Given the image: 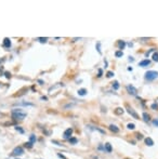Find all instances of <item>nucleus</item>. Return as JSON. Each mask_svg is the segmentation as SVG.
Here are the masks:
<instances>
[{
    "instance_id": "obj_1",
    "label": "nucleus",
    "mask_w": 158,
    "mask_h": 159,
    "mask_svg": "<svg viewBox=\"0 0 158 159\" xmlns=\"http://www.w3.org/2000/svg\"><path fill=\"white\" fill-rule=\"evenodd\" d=\"M11 114H12V118L14 119V120H23V119L27 116L26 113L23 112L22 109H17V108L13 109L12 112H11Z\"/></svg>"
},
{
    "instance_id": "obj_2",
    "label": "nucleus",
    "mask_w": 158,
    "mask_h": 159,
    "mask_svg": "<svg viewBox=\"0 0 158 159\" xmlns=\"http://www.w3.org/2000/svg\"><path fill=\"white\" fill-rule=\"evenodd\" d=\"M156 78H158V71L156 70H148L146 71L145 74V79L148 80V81H153Z\"/></svg>"
},
{
    "instance_id": "obj_3",
    "label": "nucleus",
    "mask_w": 158,
    "mask_h": 159,
    "mask_svg": "<svg viewBox=\"0 0 158 159\" xmlns=\"http://www.w3.org/2000/svg\"><path fill=\"white\" fill-rule=\"evenodd\" d=\"M23 154H24V149H23V147L17 146L12 151L11 156H12V157H18V156H22Z\"/></svg>"
},
{
    "instance_id": "obj_4",
    "label": "nucleus",
    "mask_w": 158,
    "mask_h": 159,
    "mask_svg": "<svg viewBox=\"0 0 158 159\" xmlns=\"http://www.w3.org/2000/svg\"><path fill=\"white\" fill-rule=\"evenodd\" d=\"M71 134H73V129L71 128H68L64 131V134H63V137L66 140H69L71 137Z\"/></svg>"
},
{
    "instance_id": "obj_5",
    "label": "nucleus",
    "mask_w": 158,
    "mask_h": 159,
    "mask_svg": "<svg viewBox=\"0 0 158 159\" xmlns=\"http://www.w3.org/2000/svg\"><path fill=\"white\" fill-rule=\"evenodd\" d=\"M127 90L130 94H132V95H136V94H138V90H136V88L134 86H132V84L127 86Z\"/></svg>"
},
{
    "instance_id": "obj_6",
    "label": "nucleus",
    "mask_w": 158,
    "mask_h": 159,
    "mask_svg": "<svg viewBox=\"0 0 158 159\" xmlns=\"http://www.w3.org/2000/svg\"><path fill=\"white\" fill-rule=\"evenodd\" d=\"M128 113H129L130 115H131L132 117H133L134 119H140V117H139V115H138V113L135 112V110L133 109V108H131V107H129V106H128Z\"/></svg>"
},
{
    "instance_id": "obj_7",
    "label": "nucleus",
    "mask_w": 158,
    "mask_h": 159,
    "mask_svg": "<svg viewBox=\"0 0 158 159\" xmlns=\"http://www.w3.org/2000/svg\"><path fill=\"white\" fill-rule=\"evenodd\" d=\"M2 45H3L4 48H10V47H11V41H10V39H9V38H4Z\"/></svg>"
},
{
    "instance_id": "obj_8",
    "label": "nucleus",
    "mask_w": 158,
    "mask_h": 159,
    "mask_svg": "<svg viewBox=\"0 0 158 159\" xmlns=\"http://www.w3.org/2000/svg\"><path fill=\"white\" fill-rule=\"evenodd\" d=\"M150 64V60H143V61H141L140 63H139V65L142 66V67H146V66H148Z\"/></svg>"
},
{
    "instance_id": "obj_9",
    "label": "nucleus",
    "mask_w": 158,
    "mask_h": 159,
    "mask_svg": "<svg viewBox=\"0 0 158 159\" xmlns=\"http://www.w3.org/2000/svg\"><path fill=\"white\" fill-rule=\"evenodd\" d=\"M14 105L15 106H34L32 103H29V102H20V103H15Z\"/></svg>"
},
{
    "instance_id": "obj_10",
    "label": "nucleus",
    "mask_w": 158,
    "mask_h": 159,
    "mask_svg": "<svg viewBox=\"0 0 158 159\" xmlns=\"http://www.w3.org/2000/svg\"><path fill=\"white\" fill-rule=\"evenodd\" d=\"M110 130L111 131V132H114V133H118V132H119V128H118L117 126H115V124H111V126H110Z\"/></svg>"
},
{
    "instance_id": "obj_11",
    "label": "nucleus",
    "mask_w": 158,
    "mask_h": 159,
    "mask_svg": "<svg viewBox=\"0 0 158 159\" xmlns=\"http://www.w3.org/2000/svg\"><path fill=\"white\" fill-rule=\"evenodd\" d=\"M144 141H145V144L147 145V146H153V145H154V141H153L150 137H146Z\"/></svg>"
},
{
    "instance_id": "obj_12",
    "label": "nucleus",
    "mask_w": 158,
    "mask_h": 159,
    "mask_svg": "<svg viewBox=\"0 0 158 159\" xmlns=\"http://www.w3.org/2000/svg\"><path fill=\"white\" fill-rule=\"evenodd\" d=\"M142 117H143V120L145 121V122H148V121L150 120V116L147 114V113H143Z\"/></svg>"
},
{
    "instance_id": "obj_13",
    "label": "nucleus",
    "mask_w": 158,
    "mask_h": 159,
    "mask_svg": "<svg viewBox=\"0 0 158 159\" xmlns=\"http://www.w3.org/2000/svg\"><path fill=\"white\" fill-rule=\"evenodd\" d=\"M104 148H105V151H107V153H111V151H113V148H111V145L110 143H106L105 146H104Z\"/></svg>"
},
{
    "instance_id": "obj_14",
    "label": "nucleus",
    "mask_w": 158,
    "mask_h": 159,
    "mask_svg": "<svg viewBox=\"0 0 158 159\" xmlns=\"http://www.w3.org/2000/svg\"><path fill=\"white\" fill-rule=\"evenodd\" d=\"M125 45H126V42H125V41H122V40H119L118 41V48H119V49H124L125 48Z\"/></svg>"
},
{
    "instance_id": "obj_15",
    "label": "nucleus",
    "mask_w": 158,
    "mask_h": 159,
    "mask_svg": "<svg viewBox=\"0 0 158 159\" xmlns=\"http://www.w3.org/2000/svg\"><path fill=\"white\" fill-rule=\"evenodd\" d=\"M115 114L116 115H122V114H124V109H122L121 107L116 108V109H115Z\"/></svg>"
},
{
    "instance_id": "obj_16",
    "label": "nucleus",
    "mask_w": 158,
    "mask_h": 159,
    "mask_svg": "<svg viewBox=\"0 0 158 159\" xmlns=\"http://www.w3.org/2000/svg\"><path fill=\"white\" fill-rule=\"evenodd\" d=\"M78 94H79V95H81V96H85L86 94H87V90H86V89L78 90Z\"/></svg>"
},
{
    "instance_id": "obj_17",
    "label": "nucleus",
    "mask_w": 158,
    "mask_h": 159,
    "mask_svg": "<svg viewBox=\"0 0 158 159\" xmlns=\"http://www.w3.org/2000/svg\"><path fill=\"white\" fill-rule=\"evenodd\" d=\"M115 55H116V57H121L122 55H124V52H122V51H116Z\"/></svg>"
},
{
    "instance_id": "obj_18",
    "label": "nucleus",
    "mask_w": 158,
    "mask_h": 159,
    "mask_svg": "<svg viewBox=\"0 0 158 159\" xmlns=\"http://www.w3.org/2000/svg\"><path fill=\"white\" fill-rule=\"evenodd\" d=\"M77 142H78V140L76 139V137H71V139H69V143H71V144H76Z\"/></svg>"
},
{
    "instance_id": "obj_19",
    "label": "nucleus",
    "mask_w": 158,
    "mask_h": 159,
    "mask_svg": "<svg viewBox=\"0 0 158 159\" xmlns=\"http://www.w3.org/2000/svg\"><path fill=\"white\" fill-rule=\"evenodd\" d=\"M153 60H154L155 62H158V52H154V54H153Z\"/></svg>"
},
{
    "instance_id": "obj_20",
    "label": "nucleus",
    "mask_w": 158,
    "mask_h": 159,
    "mask_svg": "<svg viewBox=\"0 0 158 159\" xmlns=\"http://www.w3.org/2000/svg\"><path fill=\"white\" fill-rule=\"evenodd\" d=\"M127 128L129 129V130H133V129L135 128V126H134V123H128Z\"/></svg>"
},
{
    "instance_id": "obj_21",
    "label": "nucleus",
    "mask_w": 158,
    "mask_h": 159,
    "mask_svg": "<svg viewBox=\"0 0 158 159\" xmlns=\"http://www.w3.org/2000/svg\"><path fill=\"white\" fill-rule=\"evenodd\" d=\"M113 88L115 90H118V89H119V83H118L117 81H115V82H114V84H113Z\"/></svg>"
},
{
    "instance_id": "obj_22",
    "label": "nucleus",
    "mask_w": 158,
    "mask_h": 159,
    "mask_svg": "<svg viewBox=\"0 0 158 159\" xmlns=\"http://www.w3.org/2000/svg\"><path fill=\"white\" fill-rule=\"evenodd\" d=\"M35 141H36V136H35L34 134H32L31 136H29V142H32V143H34Z\"/></svg>"
},
{
    "instance_id": "obj_23",
    "label": "nucleus",
    "mask_w": 158,
    "mask_h": 159,
    "mask_svg": "<svg viewBox=\"0 0 158 159\" xmlns=\"http://www.w3.org/2000/svg\"><path fill=\"white\" fill-rule=\"evenodd\" d=\"M100 45H101V42H97L96 43V50L99 51L100 54H102V51H101V48H100Z\"/></svg>"
},
{
    "instance_id": "obj_24",
    "label": "nucleus",
    "mask_w": 158,
    "mask_h": 159,
    "mask_svg": "<svg viewBox=\"0 0 158 159\" xmlns=\"http://www.w3.org/2000/svg\"><path fill=\"white\" fill-rule=\"evenodd\" d=\"M113 76H114L113 71H107V74H106V77H107V78H111Z\"/></svg>"
},
{
    "instance_id": "obj_25",
    "label": "nucleus",
    "mask_w": 158,
    "mask_h": 159,
    "mask_svg": "<svg viewBox=\"0 0 158 159\" xmlns=\"http://www.w3.org/2000/svg\"><path fill=\"white\" fill-rule=\"evenodd\" d=\"M37 40L40 41V42H47L48 38H37Z\"/></svg>"
},
{
    "instance_id": "obj_26",
    "label": "nucleus",
    "mask_w": 158,
    "mask_h": 159,
    "mask_svg": "<svg viewBox=\"0 0 158 159\" xmlns=\"http://www.w3.org/2000/svg\"><path fill=\"white\" fill-rule=\"evenodd\" d=\"M25 146H26V147H28V148H32V142L26 143V144H25Z\"/></svg>"
},
{
    "instance_id": "obj_27",
    "label": "nucleus",
    "mask_w": 158,
    "mask_h": 159,
    "mask_svg": "<svg viewBox=\"0 0 158 159\" xmlns=\"http://www.w3.org/2000/svg\"><path fill=\"white\" fill-rule=\"evenodd\" d=\"M136 139L138 140H143V135L141 134V133H138V134H136Z\"/></svg>"
},
{
    "instance_id": "obj_28",
    "label": "nucleus",
    "mask_w": 158,
    "mask_h": 159,
    "mask_svg": "<svg viewBox=\"0 0 158 159\" xmlns=\"http://www.w3.org/2000/svg\"><path fill=\"white\" fill-rule=\"evenodd\" d=\"M150 107H152L154 110H157V109H158V105H157V104H152V106H150Z\"/></svg>"
},
{
    "instance_id": "obj_29",
    "label": "nucleus",
    "mask_w": 158,
    "mask_h": 159,
    "mask_svg": "<svg viewBox=\"0 0 158 159\" xmlns=\"http://www.w3.org/2000/svg\"><path fill=\"white\" fill-rule=\"evenodd\" d=\"M15 130L16 131H20L21 133H24V130H23V129H21L20 127H15Z\"/></svg>"
},
{
    "instance_id": "obj_30",
    "label": "nucleus",
    "mask_w": 158,
    "mask_h": 159,
    "mask_svg": "<svg viewBox=\"0 0 158 159\" xmlns=\"http://www.w3.org/2000/svg\"><path fill=\"white\" fill-rule=\"evenodd\" d=\"M153 124H154V126H156V127H158V119H154V120H153Z\"/></svg>"
},
{
    "instance_id": "obj_31",
    "label": "nucleus",
    "mask_w": 158,
    "mask_h": 159,
    "mask_svg": "<svg viewBox=\"0 0 158 159\" xmlns=\"http://www.w3.org/2000/svg\"><path fill=\"white\" fill-rule=\"evenodd\" d=\"M153 51H155V50H154V49H150V51H147V52H146V54H145V55H146V56H148V55H150V53H152Z\"/></svg>"
},
{
    "instance_id": "obj_32",
    "label": "nucleus",
    "mask_w": 158,
    "mask_h": 159,
    "mask_svg": "<svg viewBox=\"0 0 158 159\" xmlns=\"http://www.w3.org/2000/svg\"><path fill=\"white\" fill-rule=\"evenodd\" d=\"M57 156H59V157L60 158H62V159H67L66 157H65V156L64 155H62V154H57Z\"/></svg>"
},
{
    "instance_id": "obj_33",
    "label": "nucleus",
    "mask_w": 158,
    "mask_h": 159,
    "mask_svg": "<svg viewBox=\"0 0 158 159\" xmlns=\"http://www.w3.org/2000/svg\"><path fill=\"white\" fill-rule=\"evenodd\" d=\"M102 73H103V71H102V69H99V75H97V77H101V76H102Z\"/></svg>"
},
{
    "instance_id": "obj_34",
    "label": "nucleus",
    "mask_w": 158,
    "mask_h": 159,
    "mask_svg": "<svg viewBox=\"0 0 158 159\" xmlns=\"http://www.w3.org/2000/svg\"><path fill=\"white\" fill-rule=\"evenodd\" d=\"M6 77H7V78H10V77H11V75H10L9 73H6Z\"/></svg>"
},
{
    "instance_id": "obj_35",
    "label": "nucleus",
    "mask_w": 158,
    "mask_h": 159,
    "mask_svg": "<svg viewBox=\"0 0 158 159\" xmlns=\"http://www.w3.org/2000/svg\"><path fill=\"white\" fill-rule=\"evenodd\" d=\"M129 61H130V62H133V61H134V59H133L132 56H130V57H129Z\"/></svg>"
},
{
    "instance_id": "obj_36",
    "label": "nucleus",
    "mask_w": 158,
    "mask_h": 159,
    "mask_svg": "<svg viewBox=\"0 0 158 159\" xmlns=\"http://www.w3.org/2000/svg\"><path fill=\"white\" fill-rule=\"evenodd\" d=\"M41 100H45V101H47V100H48V98H47V96H42V98H41Z\"/></svg>"
},
{
    "instance_id": "obj_37",
    "label": "nucleus",
    "mask_w": 158,
    "mask_h": 159,
    "mask_svg": "<svg viewBox=\"0 0 158 159\" xmlns=\"http://www.w3.org/2000/svg\"><path fill=\"white\" fill-rule=\"evenodd\" d=\"M38 82H39V83H40V84H42V83H43V81H42V80H38Z\"/></svg>"
},
{
    "instance_id": "obj_38",
    "label": "nucleus",
    "mask_w": 158,
    "mask_h": 159,
    "mask_svg": "<svg viewBox=\"0 0 158 159\" xmlns=\"http://www.w3.org/2000/svg\"><path fill=\"white\" fill-rule=\"evenodd\" d=\"M1 117H3V114H2V113H0V118H1Z\"/></svg>"
}]
</instances>
